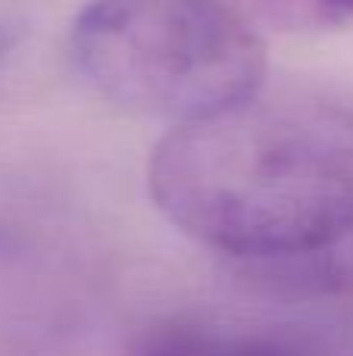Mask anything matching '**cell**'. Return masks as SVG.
I'll use <instances>...</instances> for the list:
<instances>
[{
  "label": "cell",
  "instance_id": "1",
  "mask_svg": "<svg viewBox=\"0 0 353 356\" xmlns=\"http://www.w3.org/2000/svg\"><path fill=\"white\" fill-rule=\"evenodd\" d=\"M147 191L179 232L241 263L331 250L353 234V91L266 79L172 125L150 154Z\"/></svg>",
  "mask_w": 353,
  "mask_h": 356
},
{
  "label": "cell",
  "instance_id": "4",
  "mask_svg": "<svg viewBox=\"0 0 353 356\" xmlns=\"http://www.w3.org/2000/svg\"><path fill=\"white\" fill-rule=\"evenodd\" d=\"M254 25L272 31H329L353 25V0H238Z\"/></svg>",
  "mask_w": 353,
  "mask_h": 356
},
{
  "label": "cell",
  "instance_id": "5",
  "mask_svg": "<svg viewBox=\"0 0 353 356\" xmlns=\"http://www.w3.org/2000/svg\"><path fill=\"white\" fill-rule=\"evenodd\" d=\"M335 257H338V266H341L344 291H347V297H353V234L344 241V244L335 247Z\"/></svg>",
  "mask_w": 353,
  "mask_h": 356
},
{
  "label": "cell",
  "instance_id": "2",
  "mask_svg": "<svg viewBox=\"0 0 353 356\" xmlns=\"http://www.w3.org/2000/svg\"><path fill=\"white\" fill-rule=\"evenodd\" d=\"M69 50L100 97L172 125L213 116L266 81V44L225 0H91Z\"/></svg>",
  "mask_w": 353,
  "mask_h": 356
},
{
  "label": "cell",
  "instance_id": "3",
  "mask_svg": "<svg viewBox=\"0 0 353 356\" xmlns=\"http://www.w3.org/2000/svg\"><path fill=\"white\" fill-rule=\"evenodd\" d=\"M122 356H353V319L313 303L285 316L172 313L138 328Z\"/></svg>",
  "mask_w": 353,
  "mask_h": 356
}]
</instances>
